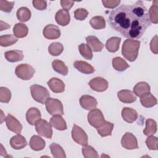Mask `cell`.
<instances>
[{"label": "cell", "instance_id": "obj_1", "mask_svg": "<svg viewBox=\"0 0 158 158\" xmlns=\"http://www.w3.org/2000/svg\"><path fill=\"white\" fill-rule=\"evenodd\" d=\"M108 19L112 28L129 40L141 38L151 25L148 10L141 1L120 6L110 12Z\"/></svg>", "mask_w": 158, "mask_h": 158}, {"label": "cell", "instance_id": "obj_2", "mask_svg": "<svg viewBox=\"0 0 158 158\" xmlns=\"http://www.w3.org/2000/svg\"><path fill=\"white\" fill-rule=\"evenodd\" d=\"M140 41L134 40H126L122 45V54L128 61H135L138 55Z\"/></svg>", "mask_w": 158, "mask_h": 158}, {"label": "cell", "instance_id": "obj_3", "mask_svg": "<svg viewBox=\"0 0 158 158\" xmlns=\"http://www.w3.org/2000/svg\"><path fill=\"white\" fill-rule=\"evenodd\" d=\"M30 91L32 98L36 102L44 104L47 99L50 97L49 91L43 86L33 85L30 86Z\"/></svg>", "mask_w": 158, "mask_h": 158}, {"label": "cell", "instance_id": "obj_4", "mask_svg": "<svg viewBox=\"0 0 158 158\" xmlns=\"http://www.w3.org/2000/svg\"><path fill=\"white\" fill-rule=\"evenodd\" d=\"M35 72V69L27 64H22L18 65L15 70L17 77L23 80H30Z\"/></svg>", "mask_w": 158, "mask_h": 158}, {"label": "cell", "instance_id": "obj_5", "mask_svg": "<svg viewBox=\"0 0 158 158\" xmlns=\"http://www.w3.org/2000/svg\"><path fill=\"white\" fill-rule=\"evenodd\" d=\"M46 109L48 112L52 115H63V105L60 101L57 99L49 98L46 101Z\"/></svg>", "mask_w": 158, "mask_h": 158}, {"label": "cell", "instance_id": "obj_6", "mask_svg": "<svg viewBox=\"0 0 158 158\" xmlns=\"http://www.w3.org/2000/svg\"><path fill=\"white\" fill-rule=\"evenodd\" d=\"M88 121L92 127L97 129L102 126L106 120L101 110L95 108L88 113Z\"/></svg>", "mask_w": 158, "mask_h": 158}, {"label": "cell", "instance_id": "obj_7", "mask_svg": "<svg viewBox=\"0 0 158 158\" xmlns=\"http://www.w3.org/2000/svg\"><path fill=\"white\" fill-rule=\"evenodd\" d=\"M35 129L40 135L48 139L52 138V130L51 125L46 120H38L35 123Z\"/></svg>", "mask_w": 158, "mask_h": 158}, {"label": "cell", "instance_id": "obj_8", "mask_svg": "<svg viewBox=\"0 0 158 158\" xmlns=\"http://www.w3.org/2000/svg\"><path fill=\"white\" fill-rule=\"evenodd\" d=\"M72 138L78 144L84 146L88 144V136L86 132L79 126L73 124L72 130Z\"/></svg>", "mask_w": 158, "mask_h": 158}, {"label": "cell", "instance_id": "obj_9", "mask_svg": "<svg viewBox=\"0 0 158 158\" xmlns=\"http://www.w3.org/2000/svg\"><path fill=\"white\" fill-rule=\"evenodd\" d=\"M121 144L125 149L131 150L138 148L137 139L132 133L127 132L122 136Z\"/></svg>", "mask_w": 158, "mask_h": 158}, {"label": "cell", "instance_id": "obj_10", "mask_svg": "<svg viewBox=\"0 0 158 158\" xmlns=\"http://www.w3.org/2000/svg\"><path fill=\"white\" fill-rule=\"evenodd\" d=\"M90 88L97 92H103L108 88L107 81L102 77H96L93 78L88 83Z\"/></svg>", "mask_w": 158, "mask_h": 158}, {"label": "cell", "instance_id": "obj_11", "mask_svg": "<svg viewBox=\"0 0 158 158\" xmlns=\"http://www.w3.org/2000/svg\"><path fill=\"white\" fill-rule=\"evenodd\" d=\"M6 126L10 131L20 134L22 130V125L20 122L12 115L9 114L6 117Z\"/></svg>", "mask_w": 158, "mask_h": 158}, {"label": "cell", "instance_id": "obj_12", "mask_svg": "<svg viewBox=\"0 0 158 158\" xmlns=\"http://www.w3.org/2000/svg\"><path fill=\"white\" fill-rule=\"evenodd\" d=\"M43 36L48 40H56L60 36V30L54 24L47 25L43 31Z\"/></svg>", "mask_w": 158, "mask_h": 158}, {"label": "cell", "instance_id": "obj_13", "mask_svg": "<svg viewBox=\"0 0 158 158\" xmlns=\"http://www.w3.org/2000/svg\"><path fill=\"white\" fill-rule=\"evenodd\" d=\"M80 104L82 108L87 110H91L97 106V100L89 95H83L80 99Z\"/></svg>", "mask_w": 158, "mask_h": 158}, {"label": "cell", "instance_id": "obj_14", "mask_svg": "<svg viewBox=\"0 0 158 158\" xmlns=\"http://www.w3.org/2000/svg\"><path fill=\"white\" fill-rule=\"evenodd\" d=\"M48 85L51 90L55 93H62L65 90V84L59 78L52 77L48 81Z\"/></svg>", "mask_w": 158, "mask_h": 158}, {"label": "cell", "instance_id": "obj_15", "mask_svg": "<svg viewBox=\"0 0 158 158\" xmlns=\"http://www.w3.org/2000/svg\"><path fill=\"white\" fill-rule=\"evenodd\" d=\"M117 97L123 103H132L136 100V96L131 90L123 89L118 92Z\"/></svg>", "mask_w": 158, "mask_h": 158}, {"label": "cell", "instance_id": "obj_16", "mask_svg": "<svg viewBox=\"0 0 158 158\" xmlns=\"http://www.w3.org/2000/svg\"><path fill=\"white\" fill-rule=\"evenodd\" d=\"M56 22L61 26L67 25L70 21V16L68 10L60 9L58 10L55 15Z\"/></svg>", "mask_w": 158, "mask_h": 158}, {"label": "cell", "instance_id": "obj_17", "mask_svg": "<svg viewBox=\"0 0 158 158\" xmlns=\"http://www.w3.org/2000/svg\"><path fill=\"white\" fill-rule=\"evenodd\" d=\"M41 112L36 107L30 108L26 113L27 121L31 125H35L36 122L41 118Z\"/></svg>", "mask_w": 158, "mask_h": 158}, {"label": "cell", "instance_id": "obj_18", "mask_svg": "<svg viewBox=\"0 0 158 158\" xmlns=\"http://www.w3.org/2000/svg\"><path fill=\"white\" fill-rule=\"evenodd\" d=\"M10 145L14 149H21L27 145V142L24 136L17 134L10 139Z\"/></svg>", "mask_w": 158, "mask_h": 158}, {"label": "cell", "instance_id": "obj_19", "mask_svg": "<svg viewBox=\"0 0 158 158\" xmlns=\"http://www.w3.org/2000/svg\"><path fill=\"white\" fill-rule=\"evenodd\" d=\"M73 66L78 71L84 74H91L95 70L91 65L85 61L77 60L74 62Z\"/></svg>", "mask_w": 158, "mask_h": 158}, {"label": "cell", "instance_id": "obj_20", "mask_svg": "<svg viewBox=\"0 0 158 158\" xmlns=\"http://www.w3.org/2000/svg\"><path fill=\"white\" fill-rule=\"evenodd\" d=\"M137 112L130 107H124L122 110V117L123 120L129 123H131L134 122L138 118Z\"/></svg>", "mask_w": 158, "mask_h": 158}, {"label": "cell", "instance_id": "obj_21", "mask_svg": "<svg viewBox=\"0 0 158 158\" xmlns=\"http://www.w3.org/2000/svg\"><path fill=\"white\" fill-rule=\"evenodd\" d=\"M51 125L58 130H65L67 128L66 122L61 115H55L51 118L49 122Z\"/></svg>", "mask_w": 158, "mask_h": 158}, {"label": "cell", "instance_id": "obj_22", "mask_svg": "<svg viewBox=\"0 0 158 158\" xmlns=\"http://www.w3.org/2000/svg\"><path fill=\"white\" fill-rule=\"evenodd\" d=\"M29 145L31 149L36 151H39L44 148L46 143L44 140L40 136L38 135H33L30 138Z\"/></svg>", "mask_w": 158, "mask_h": 158}, {"label": "cell", "instance_id": "obj_23", "mask_svg": "<svg viewBox=\"0 0 158 158\" xmlns=\"http://www.w3.org/2000/svg\"><path fill=\"white\" fill-rule=\"evenodd\" d=\"M87 44L94 52H101L104 48V44L95 36H88L86 37Z\"/></svg>", "mask_w": 158, "mask_h": 158}, {"label": "cell", "instance_id": "obj_24", "mask_svg": "<svg viewBox=\"0 0 158 158\" xmlns=\"http://www.w3.org/2000/svg\"><path fill=\"white\" fill-rule=\"evenodd\" d=\"M140 102L143 106L149 108L152 107L157 104L156 98L150 93H146L140 96Z\"/></svg>", "mask_w": 158, "mask_h": 158}, {"label": "cell", "instance_id": "obj_25", "mask_svg": "<svg viewBox=\"0 0 158 158\" xmlns=\"http://www.w3.org/2000/svg\"><path fill=\"white\" fill-rule=\"evenodd\" d=\"M4 56L6 59L10 62L20 61L23 59V52L20 50H12L5 52Z\"/></svg>", "mask_w": 158, "mask_h": 158}, {"label": "cell", "instance_id": "obj_26", "mask_svg": "<svg viewBox=\"0 0 158 158\" xmlns=\"http://www.w3.org/2000/svg\"><path fill=\"white\" fill-rule=\"evenodd\" d=\"M121 38L119 37H111L106 43V48L110 52H115L119 49Z\"/></svg>", "mask_w": 158, "mask_h": 158}, {"label": "cell", "instance_id": "obj_27", "mask_svg": "<svg viewBox=\"0 0 158 158\" xmlns=\"http://www.w3.org/2000/svg\"><path fill=\"white\" fill-rule=\"evenodd\" d=\"M13 33L14 36L17 38H24L28 35V28L26 25L22 23H17L13 28Z\"/></svg>", "mask_w": 158, "mask_h": 158}, {"label": "cell", "instance_id": "obj_28", "mask_svg": "<svg viewBox=\"0 0 158 158\" xmlns=\"http://www.w3.org/2000/svg\"><path fill=\"white\" fill-rule=\"evenodd\" d=\"M52 67L54 71L62 75L65 76L68 74V67L62 60L58 59L53 60L52 62Z\"/></svg>", "mask_w": 158, "mask_h": 158}, {"label": "cell", "instance_id": "obj_29", "mask_svg": "<svg viewBox=\"0 0 158 158\" xmlns=\"http://www.w3.org/2000/svg\"><path fill=\"white\" fill-rule=\"evenodd\" d=\"M113 128L114 123L107 121H105L102 126L97 128V131L101 136L105 137L107 136H110L112 135Z\"/></svg>", "mask_w": 158, "mask_h": 158}, {"label": "cell", "instance_id": "obj_30", "mask_svg": "<svg viewBox=\"0 0 158 158\" xmlns=\"http://www.w3.org/2000/svg\"><path fill=\"white\" fill-rule=\"evenodd\" d=\"M150 91V86L149 84L144 81H141L136 84L133 88V93L136 96L140 97L144 93Z\"/></svg>", "mask_w": 158, "mask_h": 158}, {"label": "cell", "instance_id": "obj_31", "mask_svg": "<svg viewBox=\"0 0 158 158\" xmlns=\"http://www.w3.org/2000/svg\"><path fill=\"white\" fill-rule=\"evenodd\" d=\"M112 64L114 69L118 72L124 71L130 67L127 62L120 57H116L113 58Z\"/></svg>", "mask_w": 158, "mask_h": 158}, {"label": "cell", "instance_id": "obj_32", "mask_svg": "<svg viewBox=\"0 0 158 158\" xmlns=\"http://www.w3.org/2000/svg\"><path fill=\"white\" fill-rule=\"evenodd\" d=\"M157 131V123L152 118H148L146 121V128L143 130V133L149 136L154 135Z\"/></svg>", "mask_w": 158, "mask_h": 158}, {"label": "cell", "instance_id": "obj_33", "mask_svg": "<svg viewBox=\"0 0 158 158\" xmlns=\"http://www.w3.org/2000/svg\"><path fill=\"white\" fill-rule=\"evenodd\" d=\"M17 17L22 22H25L30 20L31 16V11L26 7H22L17 11Z\"/></svg>", "mask_w": 158, "mask_h": 158}, {"label": "cell", "instance_id": "obj_34", "mask_svg": "<svg viewBox=\"0 0 158 158\" xmlns=\"http://www.w3.org/2000/svg\"><path fill=\"white\" fill-rule=\"evenodd\" d=\"M148 14L150 22L157 24L158 23V1H153L152 5L149 8Z\"/></svg>", "mask_w": 158, "mask_h": 158}, {"label": "cell", "instance_id": "obj_35", "mask_svg": "<svg viewBox=\"0 0 158 158\" xmlns=\"http://www.w3.org/2000/svg\"><path fill=\"white\" fill-rule=\"evenodd\" d=\"M50 150L54 158H65L66 155L63 148L58 144L53 143L50 145Z\"/></svg>", "mask_w": 158, "mask_h": 158}, {"label": "cell", "instance_id": "obj_36", "mask_svg": "<svg viewBox=\"0 0 158 158\" xmlns=\"http://www.w3.org/2000/svg\"><path fill=\"white\" fill-rule=\"evenodd\" d=\"M89 23L95 30H101L106 27V21L102 16H95L91 19Z\"/></svg>", "mask_w": 158, "mask_h": 158}, {"label": "cell", "instance_id": "obj_37", "mask_svg": "<svg viewBox=\"0 0 158 158\" xmlns=\"http://www.w3.org/2000/svg\"><path fill=\"white\" fill-rule=\"evenodd\" d=\"M18 39L13 35H5L0 36V45L2 47L12 46L17 43Z\"/></svg>", "mask_w": 158, "mask_h": 158}, {"label": "cell", "instance_id": "obj_38", "mask_svg": "<svg viewBox=\"0 0 158 158\" xmlns=\"http://www.w3.org/2000/svg\"><path fill=\"white\" fill-rule=\"evenodd\" d=\"M78 50L83 57L87 60H91L93 58L92 49L86 44L81 43L78 46Z\"/></svg>", "mask_w": 158, "mask_h": 158}, {"label": "cell", "instance_id": "obj_39", "mask_svg": "<svg viewBox=\"0 0 158 158\" xmlns=\"http://www.w3.org/2000/svg\"><path fill=\"white\" fill-rule=\"evenodd\" d=\"M64 50L63 45L59 42L52 43L48 47L49 53L54 56L60 55Z\"/></svg>", "mask_w": 158, "mask_h": 158}, {"label": "cell", "instance_id": "obj_40", "mask_svg": "<svg viewBox=\"0 0 158 158\" xmlns=\"http://www.w3.org/2000/svg\"><path fill=\"white\" fill-rule=\"evenodd\" d=\"M82 153L83 156L85 158H98L99 155L97 151L89 145H84L82 148Z\"/></svg>", "mask_w": 158, "mask_h": 158}, {"label": "cell", "instance_id": "obj_41", "mask_svg": "<svg viewBox=\"0 0 158 158\" xmlns=\"http://www.w3.org/2000/svg\"><path fill=\"white\" fill-rule=\"evenodd\" d=\"M11 98V93L10 90L6 87L0 88V102L8 103Z\"/></svg>", "mask_w": 158, "mask_h": 158}, {"label": "cell", "instance_id": "obj_42", "mask_svg": "<svg viewBox=\"0 0 158 158\" xmlns=\"http://www.w3.org/2000/svg\"><path fill=\"white\" fill-rule=\"evenodd\" d=\"M15 2H10L4 0H0V10L7 13H9L12 11Z\"/></svg>", "mask_w": 158, "mask_h": 158}, {"label": "cell", "instance_id": "obj_43", "mask_svg": "<svg viewBox=\"0 0 158 158\" xmlns=\"http://www.w3.org/2000/svg\"><path fill=\"white\" fill-rule=\"evenodd\" d=\"M157 143L158 139L157 137L152 136H149L146 140V144L147 147L150 150H157Z\"/></svg>", "mask_w": 158, "mask_h": 158}, {"label": "cell", "instance_id": "obj_44", "mask_svg": "<svg viewBox=\"0 0 158 158\" xmlns=\"http://www.w3.org/2000/svg\"><path fill=\"white\" fill-rule=\"evenodd\" d=\"M88 12L83 8L77 9L74 12V17L78 20H84L88 16Z\"/></svg>", "mask_w": 158, "mask_h": 158}, {"label": "cell", "instance_id": "obj_45", "mask_svg": "<svg viewBox=\"0 0 158 158\" xmlns=\"http://www.w3.org/2000/svg\"><path fill=\"white\" fill-rule=\"evenodd\" d=\"M120 1L118 0H104L102 1L103 6L108 9H114L120 4Z\"/></svg>", "mask_w": 158, "mask_h": 158}, {"label": "cell", "instance_id": "obj_46", "mask_svg": "<svg viewBox=\"0 0 158 158\" xmlns=\"http://www.w3.org/2000/svg\"><path fill=\"white\" fill-rule=\"evenodd\" d=\"M32 3H33V7L40 10H44L47 7V1H46L34 0L32 1Z\"/></svg>", "mask_w": 158, "mask_h": 158}, {"label": "cell", "instance_id": "obj_47", "mask_svg": "<svg viewBox=\"0 0 158 158\" xmlns=\"http://www.w3.org/2000/svg\"><path fill=\"white\" fill-rule=\"evenodd\" d=\"M150 49L151 51L155 54H157L158 47H157V36L155 35V36L152 39L150 43Z\"/></svg>", "mask_w": 158, "mask_h": 158}, {"label": "cell", "instance_id": "obj_48", "mask_svg": "<svg viewBox=\"0 0 158 158\" xmlns=\"http://www.w3.org/2000/svg\"><path fill=\"white\" fill-rule=\"evenodd\" d=\"M75 2L73 1H65V0H62L60 1V5L63 9H65L67 10H69L72 8L73 5L74 4Z\"/></svg>", "mask_w": 158, "mask_h": 158}]
</instances>
